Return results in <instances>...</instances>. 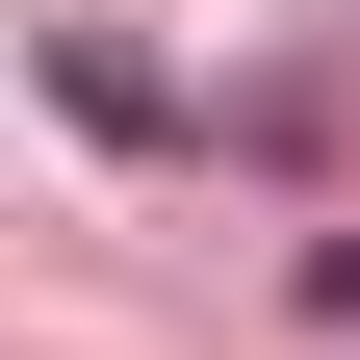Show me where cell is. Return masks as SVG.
Wrapping results in <instances>:
<instances>
[{
    "label": "cell",
    "mask_w": 360,
    "mask_h": 360,
    "mask_svg": "<svg viewBox=\"0 0 360 360\" xmlns=\"http://www.w3.org/2000/svg\"><path fill=\"white\" fill-rule=\"evenodd\" d=\"M52 103H77V129H103V155H180V77H155V52H129V26H52Z\"/></svg>",
    "instance_id": "6da1fadb"
},
{
    "label": "cell",
    "mask_w": 360,
    "mask_h": 360,
    "mask_svg": "<svg viewBox=\"0 0 360 360\" xmlns=\"http://www.w3.org/2000/svg\"><path fill=\"white\" fill-rule=\"evenodd\" d=\"M309 309H335V335H360V232H309Z\"/></svg>",
    "instance_id": "7a4b0ae2"
}]
</instances>
